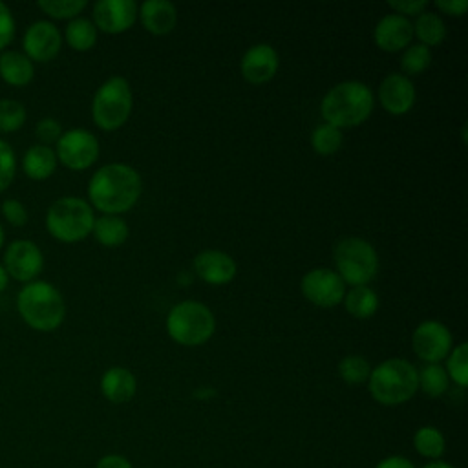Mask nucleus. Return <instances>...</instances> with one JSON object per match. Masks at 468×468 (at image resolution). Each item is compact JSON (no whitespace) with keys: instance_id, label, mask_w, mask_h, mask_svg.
Segmentation results:
<instances>
[{"instance_id":"obj_27","label":"nucleus","mask_w":468,"mask_h":468,"mask_svg":"<svg viewBox=\"0 0 468 468\" xmlns=\"http://www.w3.org/2000/svg\"><path fill=\"white\" fill-rule=\"evenodd\" d=\"M417 382L419 389L431 399L444 395L450 386L446 369L441 364H424L420 369H417Z\"/></svg>"},{"instance_id":"obj_2","label":"nucleus","mask_w":468,"mask_h":468,"mask_svg":"<svg viewBox=\"0 0 468 468\" xmlns=\"http://www.w3.org/2000/svg\"><path fill=\"white\" fill-rule=\"evenodd\" d=\"M375 108V97L367 84L360 80H344L329 88L320 102L324 122L335 128H353L369 119Z\"/></svg>"},{"instance_id":"obj_21","label":"nucleus","mask_w":468,"mask_h":468,"mask_svg":"<svg viewBox=\"0 0 468 468\" xmlns=\"http://www.w3.org/2000/svg\"><path fill=\"white\" fill-rule=\"evenodd\" d=\"M35 77V64L22 53L7 49L0 53V79L9 84L22 88Z\"/></svg>"},{"instance_id":"obj_28","label":"nucleus","mask_w":468,"mask_h":468,"mask_svg":"<svg viewBox=\"0 0 468 468\" xmlns=\"http://www.w3.org/2000/svg\"><path fill=\"white\" fill-rule=\"evenodd\" d=\"M344 135L342 130L335 128L333 124L322 122L314 126L311 132V146L318 155H333L342 148Z\"/></svg>"},{"instance_id":"obj_41","label":"nucleus","mask_w":468,"mask_h":468,"mask_svg":"<svg viewBox=\"0 0 468 468\" xmlns=\"http://www.w3.org/2000/svg\"><path fill=\"white\" fill-rule=\"evenodd\" d=\"M95 468H133V466L126 457L117 455V453H110V455L101 457Z\"/></svg>"},{"instance_id":"obj_11","label":"nucleus","mask_w":468,"mask_h":468,"mask_svg":"<svg viewBox=\"0 0 468 468\" xmlns=\"http://www.w3.org/2000/svg\"><path fill=\"white\" fill-rule=\"evenodd\" d=\"M411 347L424 364H441L453 347L452 333L439 320H424L411 335Z\"/></svg>"},{"instance_id":"obj_8","label":"nucleus","mask_w":468,"mask_h":468,"mask_svg":"<svg viewBox=\"0 0 468 468\" xmlns=\"http://www.w3.org/2000/svg\"><path fill=\"white\" fill-rule=\"evenodd\" d=\"M133 108L132 88L124 77L106 79L95 91L91 101V119L104 132L119 130L130 117Z\"/></svg>"},{"instance_id":"obj_1","label":"nucleus","mask_w":468,"mask_h":468,"mask_svg":"<svg viewBox=\"0 0 468 468\" xmlns=\"http://www.w3.org/2000/svg\"><path fill=\"white\" fill-rule=\"evenodd\" d=\"M143 179L126 163H108L93 172L88 181V199L91 208L102 214L121 216L135 207L141 197Z\"/></svg>"},{"instance_id":"obj_22","label":"nucleus","mask_w":468,"mask_h":468,"mask_svg":"<svg viewBox=\"0 0 468 468\" xmlns=\"http://www.w3.org/2000/svg\"><path fill=\"white\" fill-rule=\"evenodd\" d=\"M57 155L51 146L33 144L26 150L22 157V170L33 181H44L57 170Z\"/></svg>"},{"instance_id":"obj_26","label":"nucleus","mask_w":468,"mask_h":468,"mask_svg":"<svg viewBox=\"0 0 468 468\" xmlns=\"http://www.w3.org/2000/svg\"><path fill=\"white\" fill-rule=\"evenodd\" d=\"M97 37H99V31L95 27V24L84 16H77V18L69 20L66 26V31H64L66 44L75 51L91 49L97 44Z\"/></svg>"},{"instance_id":"obj_40","label":"nucleus","mask_w":468,"mask_h":468,"mask_svg":"<svg viewBox=\"0 0 468 468\" xmlns=\"http://www.w3.org/2000/svg\"><path fill=\"white\" fill-rule=\"evenodd\" d=\"M433 5L450 16H463L468 9V0H435Z\"/></svg>"},{"instance_id":"obj_20","label":"nucleus","mask_w":468,"mask_h":468,"mask_svg":"<svg viewBox=\"0 0 468 468\" xmlns=\"http://www.w3.org/2000/svg\"><path fill=\"white\" fill-rule=\"evenodd\" d=\"M101 391L113 404H124L133 399L137 391L135 375L121 366L106 369L101 377Z\"/></svg>"},{"instance_id":"obj_35","label":"nucleus","mask_w":468,"mask_h":468,"mask_svg":"<svg viewBox=\"0 0 468 468\" xmlns=\"http://www.w3.org/2000/svg\"><path fill=\"white\" fill-rule=\"evenodd\" d=\"M15 174H16V155L11 144L0 139V192L13 183Z\"/></svg>"},{"instance_id":"obj_7","label":"nucleus","mask_w":468,"mask_h":468,"mask_svg":"<svg viewBox=\"0 0 468 468\" xmlns=\"http://www.w3.org/2000/svg\"><path fill=\"white\" fill-rule=\"evenodd\" d=\"M333 261L346 285H367L378 272L377 249L364 238L347 236L335 243Z\"/></svg>"},{"instance_id":"obj_24","label":"nucleus","mask_w":468,"mask_h":468,"mask_svg":"<svg viewBox=\"0 0 468 468\" xmlns=\"http://www.w3.org/2000/svg\"><path fill=\"white\" fill-rule=\"evenodd\" d=\"M344 307L346 311L358 318V320H367L378 311V296L369 285H356L346 291L344 294Z\"/></svg>"},{"instance_id":"obj_43","label":"nucleus","mask_w":468,"mask_h":468,"mask_svg":"<svg viewBox=\"0 0 468 468\" xmlns=\"http://www.w3.org/2000/svg\"><path fill=\"white\" fill-rule=\"evenodd\" d=\"M7 282H9V276H7L5 269H4V265L0 263V292H4V291H5Z\"/></svg>"},{"instance_id":"obj_31","label":"nucleus","mask_w":468,"mask_h":468,"mask_svg":"<svg viewBox=\"0 0 468 468\" xmlns=\"http://www.w3.org/2000/svg\"><path fill=\"white\" fill-rule=\"evenodd\" d=\"M446 375L450 380H453L459 388L468 386V344L461 342L452 347V351L446 356Z\"/></svg>"},{"instance_id":"obj_18","label":"nucleus","mask_w":468,"mask_h":468,"mask_svg":"<svg viewBox=\"0 0 468 468\" xmlns=\"http://www.w3.org/2000/svg\"><path fill=\"white\" fill-rule=\"evenodd\" d=\"M194 271L197 278L210 285H227L236 278L238 265L230 254L218 249H205L196 254Z\"/></svg>"},{"instance_id":"obj_17","label":"nucleus","mask_w":468,"mask_h":468,"mask_svg":"<svg viewBox=\"0 0 468 468\" xmlns=\"http://www.w3.org/2000/svg\"><path fill=\"white\" fill-rule=\"evenodd\" d=\"M373 40L378 49L395 53L406 49L411 40H413V26L411 20L397 15V13H388L384 15L373 29Z\"/></svg>"},{"instance_id":"obj_30","label":"nucleus","mask_w":468,"mask_h":468,"mask_svg":"<svg viewBox=\"0 0 468 468\" xmlns=\"http://www.w3.org/2000/svg\"><path fill=\"white\" fill-rule=\"evenodd\" d=\"M431 64V49L422 44H410L400 57L402 75L413 77L424 73Z\"/></svg>"},{"instance_id":"obj_19","label":"nucleus","mask_w":468,"mask_h":468,"mask_svg":"<svg viewBox=\"0 0 468 468\" xmlns=\"http://www.w3.org/2000/svg\"><path fill=\"white\" fill-rule=\"evenodd\" d=\"M137 18L148 33L163 37L174 31L177 24V9L168 0H144L137 5Z\"/></svg>"},{"instance_id":"obj_25","label":"nucleus","mask_w":468,"mask_h":468,"mask_svg":"<svg viewBox=\"0 0 468 468\" xmlns=\"http://www.w3.org/2000/svg\"><path fill=\"white\" fill-rule=\"evenodd\" d=\"M411 26H413V37L419 38V44L430 49L435 46H441L446 38L444 20L433 11H422L420 15H417Z\"/></svg>"},{"instance_id":"obj_44","label":"nucleus","mask_w":468,"mask_h":468,"mask_svg":"<svg viewBox=\"0 0 468 468\" xmlns=\"http://www.w3.org/2000/svg\"><path fill=\"white\" fill-rule=\"evenodd\" d=\"M424 468H453V466L448 464V463H442V461H433V463L426 464Z\"/></svg>"},{"instance_id":"obj_13","label":"nucleus","mask_w":468,"mask_h":468,"mask_svg":"<svg viewBox=\"0 0 468 468\" xmlns=\"http://www.w3.org/2000/svg\"><path fill=\"white\" fill-rule=\"evenodd\" d=\"M62 48V35L58 27L49 20H37L27 26L22 37V53L35 62L53 60Z\"/></svg>"},{"instance_id":"obj_37","label":"nucleus","mask_w":468,"mask_h":468,"mask_svg":"<svg viewBox=\"0 0 468 468\" xmlns=\"http://www.w3.org/2000/svg\"><path fill=\"white\" fill-rule=\"evenodd\" d=\"M2 216L13 227H24L29 219L27 208L24 207V203L20 199H15V197H7L2 203Z\"/></svg>"},{"instance_id":"obj_42","label":"nucleus","mask_w":468,"mask_h":468,"mask_svg":"<svg viewBox=\"0 0 468 468\" xmlns=\"http://www.w3.org/2000/svg\"><path fill=\"white\" fill-rule=\"evenodd\" d=\"M375 468H415V466L402 455H391L382 459Z\"/></svg>"},{"instance_id":"obj_9","label":"nucleus","mask_w":468,"mask_h":468,"mask_svg":"<svg viewBox=\"0 0 468 468\" xmlns=\"http://www.w3.org/2000/svg\"><path fill=\"white\" fill-rule=\"evenodd\" d=\"M99 141L86 128H71L62 132L55 144L57 161L66 168L80 172L90 168L99 159Z\"/></svg>"},{"instance_id":"obj_29","label":"nucleus","mask_w":468,"mask_h":468,"mask_svg":"<svg viewBox=\"0 0 468 468\" xmlns=\"http://www.w3.org/2000/svg\"><path fill=\"white\" fill-rule=\"evenodd\" d=\"M413 446L419 455L428 459H439L444 453V437L435 426H422L413 435Z\"/></svg>"},{"instance_id":"obj_12","label":"nucleus","mask_w":468,"mask_h":468,"mask_svg":"<svg viewBox=\"0 0 468 468\" xmlns=\"http://www.w3.org/2000/svg\"><path fill=\"white\" fill-rule=\"evenodd\" d=\"M4 269L9 278L29 283L44 269V254L40 247L31 239H15L4 252Z\"/></svg>"},{"instance_id":"obj_36","label":"nucleus","mask_w":468,"mask_h":468,"mask_svg":"<svg viewBox=\"0 0 468 468\" xmlns=\"http://www.w3.org/2000/svg\"><path fill=\"white\" fill-rule=\"evenodd\" d=\"M62 132L64 130H62L60 122L57 119H53V117H44L35 126V135L40 141L38 144H44V146L57 144V141L60 139Z\"/></svg>"},{"instance_id":"obj_39","label":"nucleus","mask_w":468,"mask_h":468,"mask_svg":"<svg viewBox=\"0 0 468 468\" xmlns=\"http://www.w3.org/2000/svg\"><path fill=\"white\" fill-rule=\"evenodd\" d=\"M426 0H388V7H391L393 13L402 15L406 18L420 15L422 11H426Z\"/></svg>"},{"instance_id":"obj_5","label":"nucleus","mask_w":468,"mask_h":468,"mask_svg":"<svg viewBox=\"0 0 468 468\" xmlns=\"http://www.w3.org/2000/svg\"><path fill=\"white\" fill-rule=\"evenodd\" d=\"M216 331V318L208 305L197 300H183L170 307L166 314L168 336L186 347H196L210 340Z\"/></svg>"},{"instance_id":"obj_10","label":"nucleus","mask_w":468,"mask_h":468,"mask_svg":"<svg viewBox=\"0 0 468 468\" xmlns=\"http://www.w3.org/2000/svg\"><path fill=\"white\" fill-rule=\"evenodd\" d=\"M300 291L307 302L316 307L331 309L344 300L346 283L342 278L327 267H318L302 276Z\"/></svg>"},{"instance_id":"obj_23","label":"nucleus","mask_w":468,"mask_h":468,"mask_svg":"<svg viewBox=\"0 0 468 468\" xmlns=\"http://www.w3.org/2000/svg\"><path fill=\"white\" fill-rule=\"evenodd\" d=\"M91 234L104 247H119L128 239L130 227L121 216L102 214L101 218H95Z\"/></svg>"},{"instance_id":"obj_6","label":"nucleus","mask_w":468,"mask_h":468,"mask_svg":"<svg viewBox=\"0 0 468 468\" xmlns=\"http://www.w3.org/2000/svg\"><path fill=\"white\" fill-rule=\"evenodd\" d=\"M95 214L91 205L75 196L55 199L46 212L48 232L62 243H77L91 234Z\"/></svg>"},{"instance_id":"obj_33","label":"nucleus","mask_w":468,"mask_h":468,"mask_svg":"<svg viewBox=\"0 0 468 468\" xmlns=\"http://www.w3.org/2000/svg\"><path fill=\"white\" fill-rule=\"evenodd\" d=\"M37 5L40 11H44L51 18L73 20L86 9L88 2L86 0H38Z\"/></svg>"},{"instance_id":"obj_14","label":"nucleus","mask_w":468,"mask_h":468,"mask_svg":"<svg viewBox=\"0 0 468 468\" xmlns=\"http://www.w3.org/2000/svg\"><path fill=\"white\" fill-rule=\"evenodd\" d=\"M91 16L97 31L119 35L135 24L137 4L133 0H99L93 4Z\"/></svg>"},{"instance_id":"obj_4","label":"nucleus","mask_w":468,"mask_h":468,"mask_svg":"<svg viewBox=\"0 0 468 468\" xmlns=\"http://www.w3.org/2000/svg\"><path fill=\"white\" fill-rule=\"evenodd\" d=\"M367 388L382 406H399L410 400L417 389V367L406 358H388L371 367Z\"/></svg>"},{"instance_id":"obj_3","label":"nucleus","mask_w":468,"mask_h":468,"mask_svg":"<svg viewBox=\"0 0 468 468\" xmlns=\"http://www.w3.org/2000/svg\"><path fill=\"white\" fill-rule=\"evenodd\" d=\"M16 311L31 329L49 333L62 325L66 302L55 285L35 280L18 291Z\"/></svg>"},{"instance_id":"obj_32","label":"nucleus","mask_w":468,"mask_h":468,"mask_svg":"<svg viewBox=\"0 0 468 468\" xmlns=\"http://www.w3.org/2000/svg\"><path fill=\"white\" fill-rule=\"evenodd\" d=\"M336 369H338L340 378L346 384L358 386V384L367 382L369 373H371V364L360 355H347L338 362Z\"/></svg>"},{"instance_id":"obj_15","label":"nucleus","mask_w":468,"mask_h":468,"mask_svg":"<svg viewBox=\"0 0 468 468\" xmlns=\"http://www.w3.org/2000/svg\"><path fill=\"white\" fill-rule=\"evenodd\" d=\"M278 68H280L278 51L265 42H258L250 46L243 53L239 62L241 77L254 86L269 82L278 73Z\"/></svg>"},{"instance_id":"obj_16","label":"nucleus","mask_w":468,"mask_h":468,"mask_svg":"<svg viewBox=\"0 0 468 468\" xmlns=\"http://www.w3.org/2000/svg\"><path fill=\"white\" fill-rule=\"evenodd\" d=\"M377 95L380 106L391 115L408 113L417 101V91L411 79L402 73H388L380 80Z\"/></svg>"},{"instance_id":"obj_38","label":"nucleus","mask_w":468,"mask_h":468,"mask_svg":"<svg viewBox=\"0 0 468 468\" xmlns=\"http://www.w3.org/2000/svg\"><path fill=\"white\" fill-rule=\"evenodd\" d=\"M15 16L11 13V9L0 2V51H4L7 48V44H11V40L15 38Z\"/></svg>"},{"instance_id":"obj_34","label":"nucleus","mask_w":468,"mask_h":468,"mask_svg":"<svg viewBox=\"0 0 468 468\" xmlns=\"http://www.w3.org/2000/svg\"><path fill=\"white\" fill-rule=\"evenodd\" d=\"M26 108L15 99H0V132L13 133L26 122Z\"/></svg>"},{"instance_id":"obj_45","label":"nucleus","mask_w":468,"mask_h":468,"mask_svg":"<svg viewBox=\"0 0 468 468\" xmlns=\"http://www.w3.org/2000/svg\"><path fill=\"white\" fill-rule=\"evenodd\" d=\"M4 247V227H2V223H0V249Z\"/></svg>"}]
</instances>
